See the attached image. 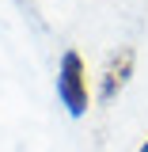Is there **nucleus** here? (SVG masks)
<instances>
[{
    "label": "nucleus",
    "instance_id": "f257e3e1",
    "mask_svg": "<svg viewBox=\"0 0 148 152\" xmlns=\"http://www.w3.org/2000/svg\"><path fill=\"white\" fill-rule=\"evenodd\" d=\"M57 99L69 107L72 118H84L87 114V103H91V91H87V69H84V57L69 50L61 57V69H57Z\"/></svg>",
    "mask_w": 148,
    "mask_h": 152
},
{
    "label": "nucleus",
    "instance_id": "f03ea898",
    "mask_svg": "<svg viewBox=\"0 0 148 152\" xmlns=\"http://www.w3.org/2000/svg\"><path fill=\"white\" fill-rule=\"evenodd\" d=\"M133 61H137V53H133L129 46H122L118 53H110L106 69H103V80H99V95H103V103H110L114 95L129 84V76H133Z\"/></svg>",
    "mask_w": 148,
    "mask_h": 152
},
{
    "label": "nucleus",
    "instance_id": "7ed1b4c3",
    "mask_svg": "<svg viewBox=\"0 0 148 152\" xmlns=\"http://www.w3.org/2000/svg\"><path fill=\"white\" fill-rule=\"evenodd\" d=\"M141 152H148V141H144V145H141Z\"/></svg>",
    "mask_w": 148,
    "mask_h": 152
}]
</instances>
